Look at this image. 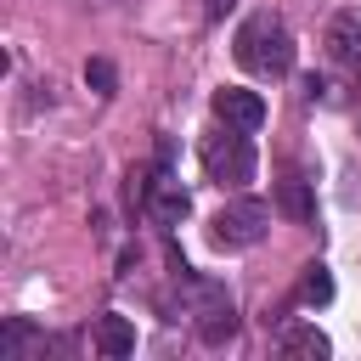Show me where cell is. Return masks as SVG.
Here are the masks:
<instances>
[{
  "label": "cell",
  "mask_w": 361,
  "mask_h": 361,
  "mask_svg": "<svg viewBox=\"0 0 361 361\" xmlns=\"http://www.w3.org/2000/svg\"><path fill=\"white\" fill-rule=\"evenodd\" d=\"M265 226H271V209L259 197H231L209 220V237H214V248H254L265 237Z\"/></svg>",
  "instance_id": "cell-4"
},
{
  "label": "cell",
  "mask_w": 361,
  "mask_h": 361,
  "mask_svg": "<svg viewBox=\"0 0 361 361\" xmlns=\"http://www.w3.org/2000/svg\"><path fill=\"white\" fill-rule=\"evenodd\" d=\"M231 56H237L248 73H259V79H282V73L293 68V34H288V23H282L276 11H254V17L237 28Z\"/></svg>",
  "instance_id": "cell-1"
},
{
  "label": "cell",
  "mask_w": 361,
  "mask_h": 361,
  "mask_svg": "<svg viewBox=\"0 0 361 361\" xmlns=\"http://www.w3.org/2000/svg\"><path fill=\"white\" fill-rule=\"evenodd\" d=\"M355 130H361V118H355Z\"/></svg>",
  "instance_id": "cell-16"
},
{
  "label": "cell",
  "mask_w": 361,
  "mask_h": 361,
  "mask_svg": "<svg viewBox=\"0 0 361 361\" xmlns=\"http://www.w3.org/2000/svg\"><path fill=\"white\" fill-rule=\"evenodd\" d=\"M327 56L338 68H361V6L333 11V23H327Z\"/></svg>",
  "instance_id": "cell-6"
},
{
  "label": "cell",
  "mask_w": 361,
  "mask_h": 361,
  "mask_svg": "<svg viewBox=\"0 0 361 361\" xmlns=\"http://www.w3.org/2000/svg\"><path fill=\"white\" fill-rule=\"evenodd\" d=\"M327 299H333V276H327L322 259H310L299 271V305H327Z\"/></svg>",
  "instance_id": "cell-12"
},
{
  "label": "cell",
  "mask_w": 361,
  "mask_h": 361,
  "mask_svg": "<svg viewBox=\"0 0 361 361\" xmlns=\"http://www.w3.org/2000/svg\"><path fill=\"white\" fill-rule=\"evenodd\" d=\"M90 6H118V0H90Z\"/></svg>",
  "instance_id": "cell-15"
},
{
  "label": "cell",
  "mask_w": 361,
  "mask_h": 361,
  "mask_svg": "<svg viewBox=\"0 0 361 361\" xmlns=\"http://www.w3.org/2000/svg\"><path fill=\"white\" fill-rule=\"evenodd\" d=\"M197 338H203L209 350L231 344V338H237V310H231V305H214L209 316H197Z\"/></svg>",
  "instance_id": "cell-11"
},
{
  "label": "cell",
  "mask_w": 361,
  "mask_h": 361,
  "mask_svg": "<svg viewBox=\"0 0 361 361\" xmlns=\"http://www.w3.org/2000/svg\"><path fill=\"white\" fill-rule=\"evenodd\" d=\"M90 350H96V355H107V361L135 355V327H130V316H118V310L96 316V327H90Z\"/></svg>",
  "instance_id": "cell-7"
},
{
  "label": "cell",
  "mask_w": 361,
  "mask_h": 361,
  "mask_svg": "<svg viewBox=\"0 0 361 361\" xmlns=\"http://www.w3.org/2000/svg\"><path fill=\"white\" fill-rule=\"evenodd\" d=\"M276 350H282L288 361H322L333 344H327V333H316V327H282V333H276Z\"/></svg>",
  "instance_id": "cell-10"
},
{
  "label": "cell",
  "mask_w": 361,
  "mask_h": 361,
  "mask_svg": "<svg viewBox=\"0 0 361 361\" xmlns=\"http://www.w3.org/2000/svg\"><path fill=\"white\" fill-rule=\"evenodd\" d=\"M130 197H135V209H141L152 226H180V220H186V209H192L186 186H180L169 169H152V175H130Z\"/></svg>",
  "instance_id": "cell-3"
},
{
  "label": "cell",
  "mask_w": 361,
  "mask_h": 361,
  "mask_svg": "<svg viewBox=\"0 0 361 361\" xmlns=\"http://www.w3.org/2000/svg\"><path fill=\"white\" fill-rule=\"evenodd\" d=\"M231 6H237V0H203V11H209V17H226Z\"/></svg>",
  "instance_id": "cell-14"
},
{
  "label": "cell",
  "mask_w": 361,
  "mask_h": 361,
  "mask_svg": "<svg viewBox=\"0 0 361 361\" xmlns=\"http://www.w3.org/2000/svg\"><path fill=\"white\" fill-rule=\"evenodd\" d=\"M214 118L231 124V130H259L265 124V96L243 90V85H226V90H214Z\"/></svg>",
  "instance_id": "cell-5"
},
{
  "label": "cell",
  "mask_w": 361,
  "mask_h": 361,
  "mask_svg": "<svg viewBox=\"0 0 361 361\" xmlns=\"http://www.w3.org/2000/svg\"><path fill=\"white\" fill-rule=\"evenodd\" d=\"M45 333L28 322V316H6L0 322V361H28V355H45Z\"/></svg>",
  "instance_id": "cell-8"
},
{
  "label": "cell",
  "mask_w": 361,
  "mask_h": 361,
  "mask_svg": "<svg viewBox=\"0 0 361 361\" xmlns=\"http://www.w3.org/2000/svg\"><path fill=\"white\" fill-rule=\"evenodd\" d=\"M254 141H248V130H220V135H209L203 141V175L214 180V186H243V180H254Z\"/></svg>",
  "instance_id": "cell-2"
},
{
  "label": "cell",
  "mask_w": 361,
  "mask_h": 361,
  "mask_svg": "<svg viewBox=\"0 0 361 361\" xmlns=\"http://www.w3.org/2000/svg\"><path fill=\"white\" fill-rule=\"evenodd\" d=\"M276 214L293 220V226H310L316 220V192H310L305 175H282L276 180Z\"/></svg>",
  "instance_id": "cell-9"
},
{
  "label": "cell",
  "mask_w": 361,
  "mask_h": 361,
  "mask_svg": "<svg viewBox=\"0 0 361 361\" xmlns=\"http://www.w3.org/2000/svg\"><path fill=\"white\" fill-rule=\"evenodd\" d=\"M85 85H90L96 96H113V90H118V73H113V62H107V56H90V62H85Z\"/></svg>",
  "instance_id": "cell-13"
}]
</instances>
